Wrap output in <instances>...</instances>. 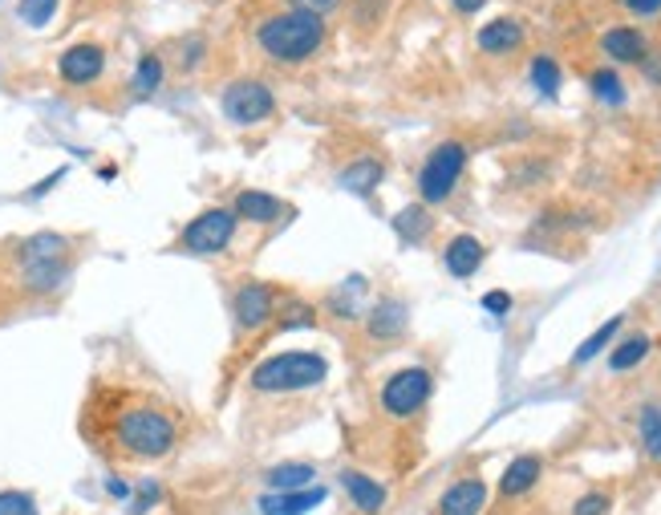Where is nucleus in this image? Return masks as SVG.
I'll list each match as a JSON object with an SVG mask.
<instances>
[{"label":"nucleus","instance_id":"obj_16","mask_svg":"<svg viewBox=\"0 0 661 515\" xmlns=\"http://www.w3.org/2000/svg\"><path fill=\"white\" fill-rule=\"evenodd\" d=\"M317 503H325V488H301V491H268L260 495V512L265 515H304Z\"/></svg>","mask_w":661,"mask_h":515},{"label":"nucleus","instance_id":"obj_15","mask_svg":"<svg viewBox=\"0 0 661 515\" xmlns=\"http://www.w3.org/2000/svg\"><path fill=\"white\" fill-rule=\"evenodd\" d=\"M483 256H488V248H483L475 236H455L447 248H442V265H447L450 277L467 280L483 268Z\"/></svg>","mask_w":661,"mask_h":515},{"label":"nucleus","instance_id":"obj_19","mask_svg":"<svg viewBox=\"0 0 661 515\" xmlns=\"http://www.w3.org/2000/svg\"><path fill=\"white\" fill-rule=\"evenodd\" d=\"M540 475H544V462L536 459V455H519L507 471H503V479H500V491L507 495V500H516V495H528L536 483H540Z\"/></svg>","mask_w":661,"mask_h":515},{"label":"nucleus","instance_id":"obj_14","mask_svg":"<svg viewBox=\"0 0 661 515\" xmlns=\"http://www.w3.org/2000/svg\"><path fill=\"white\" fill-rule=\"evenodd\" d=\"M524 37H528V29L519 25L516 16H495V21H488V25L479 29L475 45L483 54H516L519 45H524Z\"/></svg>","mask_w":661,"mask_h":515},{"label":"nucleus","instance_id":"obj_39","mask_svg":"<svg viewBox=\"0 0 661 515\" xmlns=\"http://www.w3.org/2000/svg\"><path fill=\"white\" fill-rule=\"evenodd\" d=\"M450 4H455V13L471 16V13H479V9H483V4H488V0H450Z\"/></svg>","mask_w":661,"mask_h":515},{"label":"nucleus","instance_id":"obj_20","mask_svg":"<svg viewBox=\"0 0 661 515\" xmlns=\"http://www.w3.org/2000/svg\"><path fill=\"white\" fill-rule=\"evenodd\" d=\"M382 175H385L382 159H354L341 175H337V183H341L349 195H370L373 187L382 183Z\"/></svg>","mask_w":661,"mask_h":515},{"label":"nucleus","instance_id":"obj_2","mask_svg":"<svg viewBox=\"0 0 661 515\" xmlns=\"http://www.w3.org/2000/svg\"><path fill=\"white\" fill-rule=\"evenodd\" d=\"M74 268H78V239L61 232H33L0 244V277L9 280V289L25 304L66 292Z\"/></svg>","mask_w":661,"mask_h":515},{"label":"nucleus","instance_id":"obj_36","mask_svg":"<svg viewBox=\"0 0 661 515\" xmlns=\"http://www.w3.org/2000/svg\"><path fill=\"white\" fill-rule=\"evenodd\" d=\"M483 309L495 313V317H507V313H512V296H507V292H488V296H483Z\"/></svg>","mask_w":661,"mask_h":515},{"label":"nucleus","instance_id":"obj_38","mask_svg":"<svg viewBox=\"0 0 661 515\" xmlns=\"http://www.w3.org/2000/svg\"><path fill=\"white\" fill-rule=\"evenodd\" d=\"M646 57H649V54H646ZM641 66H646V78L653 81V86H661V54H653L649 61H641Z\"/></svg>","mask_w":661,"mask_h":515},{"label":"nucleus","instance_id":"obj_24","mask_svg":"<svg viewBox=\"0 0 661 515\" xmlns=\"http://www.w3.org/2000/svg\"><path fill=\"white\" fill-rule=\"evenodd\" d=\"M646 354H649V337H646V333H637V337L621 342L617 349H613V354H608V370H617V373L634 370V366H641V361H646Z\"/></svg>","mask_w":661,"mask_h":515},{"label":"nucleus","instance_id":"obj_11","mask_svg":"<svg viewBox=\"0 0 661 515\" xmlns=\"http://www.w3.org/2000/svg\"><path fill=\"white\" fill-rule=\"evenodd\" d=\"M601 49H605V57L617 61V66H641L649 54V41L637 25H613L605 29V37H601Z\"/></svg>","mask_w":661,"mask_h":515},{"label":"nucleus","instance_id":"obj_10","mask_svg":"<svg viewBox=\"0 0 661 515\" xmlns=\"http://www.w3.org/2000/svg\"><path fill=\"white\" fill-rule=\"evenodd\" d=\"M110 66V54L102 41H74L69 49L57 54V78L74 86V90H86V86H98L102 74Z\"/></svg>","mask_w":661,"mask_h":515},{"label":"nucleus","instance_id":"obj_13","mask_svg":"<svg viewBox=\"0 0 661 515\" xmlns=\"http://www.w3.org/2000/svg\"><path fill=\"white\" fill-rule=\"evenodd\" d=\"M232 212H236V220H248V224H256V227H268V224H277L280 215H289V208H284L277 195L248 187V191H236Z\"/></svg>","mask_w":661,"mask_h":515},{"label":"nucleus","instance_id":"obj_9","mask_svg":"<svg viewBox=\"0 0 661 515\" xmlns=\"http://www.w3.org/2000/svg\"><path fill=\"white\" fill-rule=\"evenodd\" d=\"M236 212L232 208H208V212H199L191 224L183 227V236H179V248L191 251V256H220L227 251V244L236 239Z\"/></svg>","mask_w":661,"mask_h":515},{"label":"nucleus","instance_id":"obj_29","mask_svg":"<svg viewBox=\"0 0 661 515\" xmlns=\"http://www.w3.org/2000/svg\"><path fill=\"white\" fill-rule=\"evenodd\" d=\"M641 447L661 459V406H646L641 410Z\"/></svg>","mask_w":661,"mask_h":515},{"label":"nucleus","instance_id":"obj_31","mask_svg":"<svg viewBox=\"0 0 661 515\" xmlns=\"http://www.w3.org/2000/svg\"><path fill=\"white\" fill-rule=\"evenodd\" d=\"M0 515H41L37 500L21 488H4L0 491Z\"/></svg>","mask_w":661,"mask_h":515},{"label":"nucleus","instance_id":"obj_1","mask_svg":"<svg viewBox=\"0 0 661 515\" xmlns=\"http://www.w3.org/2000/svg\"><path fill=\"white\" fill-rule=\"evenodd\" d=\"M78 430L110 462H159L183 443L179 410L150 385L122 378H93Z\"/></svg>","mask_w":661,"mask_h":515},{"label":"nucleus","instance_id":"obj_34","mask_svg":"<svg viewBox=\"0 0 661 515\" xmlns=\"http://www.w3.org/2000/svg\"><path fill=\"white\" fill-rule=\"evenodd\" d=\"M345 0H289V9H301V13H313V16H329L337 13Z\"/></svg>","mask_w":661,"mask_h":515},{"label":"nucleus","instance_id":"obj_4","mask_svg":"<svg viewBox=\"0 0 661 515\" xmlns=\"http://www.w3.org/2000/svg\"><path fill=\"white\" fill-rule=\"evenodd\" d=\"M329 378V361L317 349H284V354L265 357L248 373V394L256 398H296L321 390Z\"/></svg>","mask_w":661,"mask_h":515},{"label":"nucleus","instance_id":"obj_6","mask_svg":"<svg viewBox=\"0 0 661 515\" xmlns=\"http://www.w3.org/2000/svg\"><path fill=\"white\" fill-rule=\"evenodd\" d=\"M280 289L277 284H265V280H244L236 292H232V321H236L239 337H256L260 329H268L280 313Z\"/></svg>","mask_w":661,"mask_h":515},{"label":"nucleus","instance_id":"obj_27","mask_svg":"<svg viewBox=\"0 0 661 515\" xmlns=\"http://www.w3.org/2000/svg\"><path fill=\"white\" fill-rule=\"evenodd\" d=\"M57 4H61V0H16V21L29 29H45L54 21Z\"/></svg>","mask_w":661,"mask_h":515},{"label":"nucleus","instance_id":"obj_25","mask_svg":"<svg viewBox=\"0 0 661 515\" xmlns=\"http://www.w3.org/2000/svg\"><path fill=\"white\" fill-rule=\"evenodd\" d=\"M589 86H593L596 102H605V107H621L625 102V81L617 78V69H593Z\"/></svg>","mask_w":661,"mask_h":515},{"label":"nucleus","instance_id":"obj_5","mask_svg":"<svg viewBox=\"0 0 661 515\" xmlns=\"http://www.w3.org/2000/svg\"><path fill=\"white\" fill-rule=\"evenodd\" d=\"M463 167H467V146L455 143V138L438 143L426 155L423 171H418V195H423L426 208H438V203H447L455 195V187L463 179Z\"/></svg>","mask_w":661,"mask_h":515},{"label":"nucleus","instance_id":"obj_32","mask_svg":"<svg viewBox=\"0 0 661 515\" xmlns=\"http://www.w3.org/2000/svg\"><path fill=\"white\" fill-rule=\"evenodd\" d=\"M159 500H163V488L155 479H146V483H138V488L131 491V515H146Z\"/></svg>","mask_w":661,"mask_h":515},{"label":"nucleus","instance_id":"obj_18","mask_svg":"<svg viewBox=\"0 0 661 515\" xmlns=\"http://www.w3.org/2000/svg\"><path fill=\"white\" fill-rule=\"evenodd\" d=\"M341 488L361 515H378L385 507V488L378 479L361 475V471H341Z\"/></svg>","mask_w":661,"mask_h":515},{"label":"nucleus","instance_id":"obj_3","mask_svg":"<svg viewBox=\"0 0 661 515\" xmlns=\"http://www.w3.org/2000/svg\"><path fill=\"white\" fill-rule=\"evenodd\" d=\"M325 16L301 13V9H280V13H268L265 21H256L251 29V41L256 49L272 61V66H304L325 49Z\"/></svg>","mask_w":661,"mask_h":515},{"label":"nucleus","instance_id":"obj_7","mask_svg":"<svg viewBox=\"0 0 661 515\" xmlns=\"http://www.w3.org/2000/svg\"><path fill=\"white\" fill-rule=\"evenodd\" d=\"M220 107H224V119L232 122V126H256V122L277 114V93L260 78H236L224 86Z\"/></svg>","mask_w":661,"mask_h":515},{"label":"nucleus","instance_id":"obj_21","mask_svg":"<svg viewBox=\"0 0 661 515\" xmlns=\"http://www.w3.org/2000/svg\"><path fill=\"white\" fill-rule=\"evenodd\" d=\"M163 78H167V61H163L159 49H150V54H143L138 57V66H134L131 93L134 98H150V93H159Z\"/></svg>","mask_w":661,"mask_h":515},{"label":"nucleus","instance_id":"obj_23","mask_svg":"<svg viewBox=\"0 0 661 515\" xmlns=\"http://www.w3.org/2000/svg\"><path fill=\"white\" fill-rule=\"evenodd\" d=\"M621 325H625V317H613V321H605V325H601L596 333H589V337L576 345V354H572V366H589L596 354H605L608 342L617 337V329H621Z\"/></svg>","mask_w":661,"mask_h":515},{"label":"nucleus","instance_id":"obj_33","mask_svg":"<svg viewBox=\"0 0 661 515\" xmlns=\"http://www.w3.org/2000/svg\"><path fill=\"white\" fill-rule=\"evenodd\" d=\"M572 515H608V495H601V491H589V495H581V500H576Z\"/></svg>","mask_w":661,"mask_h":515},{"label":"nucleus","instance_id":"obj_17","mask_svg":"<svg viewBox=\"0 0 661 515\" xmlns=\"http://www.w3.org/2000/svg\"><path fill=\"white\" fill-rule=\"evenodd\" d=\"M406 321H411L406 304L382 301V304H373L370 309V317H366V333H370V342H394V337L406 333Z\"/></svg>","mask_w":661,"mask_h":515},{"label":"nucleus","instance_id":"obj_22","mask_svg":"<svg viewBox=\"0 0 661 515\" xmlns=\"http://www.w3.org/2000/svg\"><path fill=\"white\" fill-rule=\"evenodd\" d=\"M265 483L272 491H301V488H313L317 483V467L313 462H280L265 475Z\"/></svg>","mask_w":661,"mask_h":515},{"label":"nucleus","instance_id":"obj_30","mask_svg":"<svg viewBox=\"0 0 661 515\" xmlns=\"http://www.w3.org/2000/svg\"><path fill=\"white\" fill-rule=\"evenodd\" d=\"M175 49H179V69H183V74H195V69L203 66V57H208V41L191 33V37L175 41Z\"/></svg>","mask_w":661,"mask_h":515},{"label":"nucleus","instance_id":"obj_35","mask_svg":"<svg viewBox=\"0 0 661 515\" xmlns=\"http://www.w3.org/2000/svg\"><path fill=\"white\" fill-rule=\"evenodd\" d=\"M21 304H25V301H21V296H16V292L9 289V280L0 277V321L9 317V313H16V309H21Z\"/></svg>","mask_w":661,"mask_h":515},{"label":"nucleus","instance_id":"obj_37","mask_svg":"<svg viewBox=\"0 0 661 515\" xmlns=\"http://www.w3.org/2000/svg\"><path fill=\"white\" fill-rule=\"evenodd\" d=\"M621 4L637 16H658L661 13V0H621Z\"/></svg>","mask_w":661,"mask_h":515},{"label":"nucleus","instance_id":"obj_28","mask_svg":"<svg viewBox=\"0 0 661 515\" xmlns=\"http://www.w3.org/2000/svg\"><path fill=\"white\" fill-rule=\"evenodd\" d=\"M531 86H536L544 98H552V93L560 90V66H556L548 54L531 57Z\"/></svg>","mask_w":661,"mask_h":515},{"label":"nucleus","instance_id":"obj_8","mask_svg":"<svg viewBox=\"0 0 661 515\" xmlns=\"http://www.w3.org/2000/svg\"><path fill=\"white\" fill-rule=\"evenodd\" d=\"M430 390H435L430 370H423V366H406V370L390 373L382 382L378 406H382L390 418H414V414L430 402Z\"/></svg>","mask_w":661,"mask_h":515},{"label":"nucleus","instance_id":"obj_26","mask_svg":"<svg viewBox=\"0 0 661 515\" xmlns=\"http://www.w3.org/2000/svg\"><path fill=\"white\" fill-rule=\"evenodd\" d=\"M394 232L402 239H411V244L426 239V232H430V215L423 212V203H418V208H406V212H397L394 215Z\"/></svg>","mask_w":661,"mask_h":515},{"label":"nucleus","instance_id":"obj_12","mask_svg":"<svg viewBox=\"0 0 661 515\" xmlns=\"http://www.w3.org/2000/svg\"><path fill=\"white\" fill-rule=\"evenodd\" d=\"M488 503V483L479 475H467L459 483H450L438 500V515H479Z\"/></svg>","mask_w":661,"mask_h":515}]
</instances>
